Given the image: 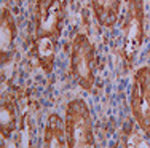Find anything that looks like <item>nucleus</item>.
Listing matches in <instances>:
<instances>
[{
	"label": "nucleus",
	"mask_w": 150,
	"mask_h": 148,
	"mask_svg": "<svg viewBox=\"0 0 150 148\" xmlns=\"http://www.w3.org/2000/svg\"><path fill=\"white\" fill-rule=\"evenodd\" d=\"M64 2L37 0L34 24V56L45 73H51L56 61V48L62 32Z\"/></svg>",
	"instance_id": "1"
},
{
	"label": "nucleus",
	"mask_w": 150,
	"mask_h": 148,
	"mask_svg": "<svg viewBox=\"0 0 150 148\" xmlns=\"http://www.w3.org/2000/svg\"><path fill=\"white\" fill-rule=\"evenodd\" d=\"M96 69H98V54L94 43L86 34L77 32L70 41V76L78 84V88L90 93L96 83Z\"/></svg>",
	"instance_id": "2"
},
{
	"label": "nucleus",
	"mask_w": 150,
	"mask_h": 148,
	"mask_svg": "<svg viewBox=\"0 0 150 148\" xmlns=\"http://www.w3.org/2000/svg\"><path fill=\"white\" fill-rule=\"evenodd\" d=\"M69 148H91L94 147V126L86 100L75 97L67 102L64 113Z\"/></svg>",
	"instance_id": "3"
},
{
	"label": "nucleus",
	"mask_w": 150,
	"mask_h": 148,
	"mask_svg": "<svg viewBox=\"0 0 150 148\" xmlns=\"http://www.w3.org/2000/svg\"><path fill=\"white\" fill-rule=\"evenodd\" d=\"M145 37V3L144 0H128L125 19V35L121 45V59L129 67L137 58Z\"/></svg>",
	"instance_id": "4"
},
{
	"label": "nucleus",
	"mask_w": 150,
	"mask_h": 148,
	"mask_svg": "<svg viewBox=\"0 0 150 148\" xmlns=\"http://www.w3.org/2000/svg\"><path fill=\"white\" fill-rule=\"evenodd\" d=\"M129 110L137 128L150 139V67H139L133 75Z\"/></svg>",
	"instance_id": "5"
},
{
	"label": "nucleus",
	"mask_w": 150,
	"mask_h": 148,
	"mask_svg": "<svg viewBox=\"0 0 150 148\" xmlns=\"http://www.w3.org/2000/svg\"><path fill=\"white\" fill-rule=\"evenodd\" d=\"M18 35V27L15 22L11 11L6 6L2 8V15H0V54H2V64L5 65L10 61L15 49V41Z\"/></svg>",
	"instance_id": "6"
},
{
	"label": "nucleus",
	"mask_w": 150,
	"mask_h": 148,
	"mask_svg": "<svg viewBox=\"0 0 150 148\" xmlns=\"http://www.w3.org/2000/svg\"><path fill=\"white\" fill-rule=\"evenodd\" d=\"M42 143L46 148H64L67 147L66 123L58 113H50L45 121Z\"/></svg>",
	"instance_id": "7"
},
{
	"label": "nucleus",
	"mask_w": 150,
	"mask_h": 148,
	"mask_svg": "<svg viewBox=\"0 0 150 148\" xmlns=\"http://www.w3.org/2000/svg\"><path fill=\"white\" fill-rule=\"evenodd\" d=\"M91 8L99 26L112 29L118 21L121 0H91Z\"/></svg>",
	"instance_id": "8"
},
{
	"label": "nucleus",
	"mask_w": 150,
	"mask_h": 148,
	"mask_svg": "<svg viewBox=\"0 0 150 148\" xmlns=\"http://www.w3.org/2000/svg\"><path fill=\"white\" fill-rule=\"evenodd\" d=\"M2 121H0V128H2V139H8L11 132L16 129V108L13 107L11 102H5L2 104Z\"/></svg>",
	"instance_id": "9"
}]
</instances>
